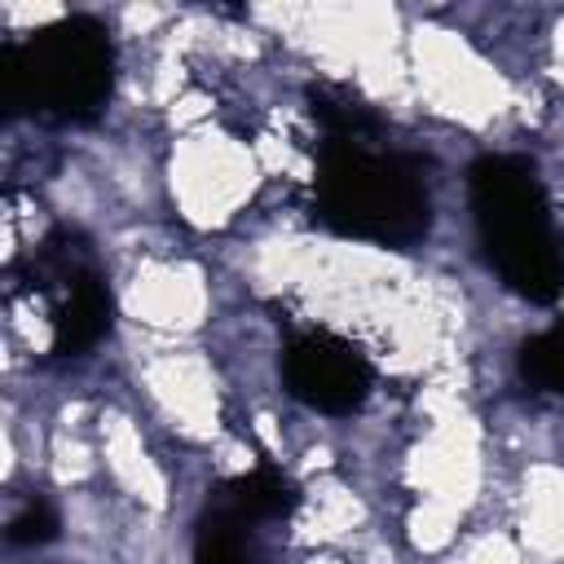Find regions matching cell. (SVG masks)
I'll return each instance as SVG.
<instances>
[{
	"label": "cell",
	"mask_w": 564,
	"mask_h": 564,
	"mask_svg": "<svg viewBox=\"0 0 564 564\" xmlns=\"http://www.w3.org/2000/svg\"><path fill=\"white\" fill-rule=\"evenodd\" d=\"M282 379L295 401L322 414H352L370 397V366L366 357L326 330L295 335L282 352Z\"/></svg>",
	"instance_id": "277c9868"
},
{
	"label": "cell",
	"mask_w": 564,
	"mask_h": 564,
	"mask_svg": "<svg viewBox=\"0 0 564 564\" xmlns=\"http://www.w3.org/2000/svg\"><path fill=\"white\" fill-rule=\"evenodd\" d=\"M110 79L115 53L93 18H62L0 57L4 106L53 123L93 119L110 97Z\"/></svg>",
	"instance_id": "3957f363"
},
{
	"label": "cell",
	"mask_w": 564,
	"mask_h": 564,
	"mask_svg": "<svg viewBox=\"0 0 564 564\" xmlns=\"http://www.w3.org/2000/svg\"><path fill=\"white\" fill-rule=\"evenodd\" d=\"M308 110H313V119L326 128V141L366 145V137L379 128L375 115H370L361 101H352V97H344V93H330V88H313V93H308Z\"/></svg>",
	"instance_id": "52a82bcc"
},
{
	"label": "cell",
	"mask_w": 564,
	"mask_h": 564,
	"mask_svg": "<svg viewBox=\"0 0 564 564\" xmlns=\"http://www.w3.org/2000/svg\"><path fill=\"white\" fill-rule=\"evenodd\" d=\"M194 564H251L247 542H242V520H238V516H229L220 502H216V507H207V516L198 520Z\"/></svg>",
	"instance_id": "ba28073f"
},
{
	"label": "cell",
	"mask_w": 564,
	"mask_h": 564,
	"mask_svg": "<svg viewBox=\"0 0 564 564\" xmlns=\"http://www.w3.org/2000/svg\"><path fill=\"white\" fill-rule=\"evenodd\" d=\"M471 207L485 260L498 269V278L533 304L560 300L564 247L551 225V207L533 163L511 154L480 159L471 167Z\"/></svg>",
	"instance_id": "6da1fadb"
},
{
	"label": "cell",
	"mask_w": 564,
	"mask_h": 564,
	"mask_svg": "<svg viewBox=\"0 0 564 564\" xmlns=\"http://www.w3.org/2000/svg\"><path fill=\"white\" fill-rule=\"evenodd\" d=\"M216 502H220L229 516H238L242 524H251V520L286 516V511L300 502V494H295V485H291L278 467H256V471L229 480V485L216 494Z\"/></svg>",
	"instance_id": "8992f818"
},
{
	"label": "cell",
	"mask_w": 564,
	"mask_h": 564,
	"mask_svg": "<svg viewBox=\"0 0 564 564\" xmlns=\"http://www.w3.org/2000/svg\"><path fill=\"white\" fill-rule=\"evenodd\" d=\"M520 375L542 392H564V317L520 344Z\"/></svg>",
	"instance_id": "9c48e42d"
},
{
	"label": "cell",
	"mask_w": 564,
	"mask_h": 564,
	"mask_svg": "<svg viewBox=\"0 0 564 564\" xmlns=\"http://www.w3.org/2000/svg\"><path fill=\"white\" fill-rule=\"evenodd\" d=\"M57 538V511L48 502H26L13 520H9V542L13 546H44Z\"/></svg>",
	"instance_id": "30bf717a"
},
{
	"label": "cell",
	"mask_w": 564,
	"mask_h": 564,
	"mask_svg": "<svg viewBox=\"0 0 564 564\" xmlns=\"http://www.w3.org/2000/svg\"><path fill=\"white\" fill-rule=\"evenodd\" d=\"M313 203L335 234L383 247H410L432 225V203L414 163L348 141H322Z\"/></svg>",
	"instance_id": "7a4b0ae2"
},
{
	"label": "cell",
	"mask_w": 564,
	"mask_h": 564,
	"mask_svg": "<svg viewBox=\"0 0 564 564\" xmlns=\"http://www.w3.org/2000/svg\"><path fill=\"white\" fill-rule=\"evenodd\" d=\"M57 291H62V300H57V317H53V352L79 357V352H88L106 335V326H110V295H106V282H101L97 269L75 273Z\"/></svg>",
	"instance_id": "5b68a950"
}]
</instances>
